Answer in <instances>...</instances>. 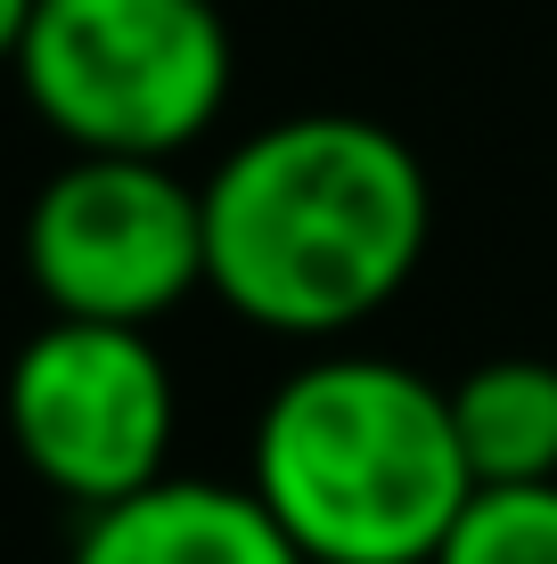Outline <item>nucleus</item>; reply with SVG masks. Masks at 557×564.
I'll use <instances>...</instances> for the list:
<instances>
[{
	"label": "nucleus",
	"mask_w": 557,
	"mask_h": 564,
	"mask_svg": "<svg viewBox=\"0 0 557 564\" xmlns=\"http://www.w3.org/2000/svg\"><path fill=\"white\" fill-rule=\"evenodd\" d=\"M9 66L74 155L172 164L222 123L238 50L214 0H33Z\"/></svg>",
	"instance_id": "7ed1b4c3"
},
{
	"label": "nucleus",
	"mask_w": 557,
	"mask_h": 564,
	"mask_svg": "<svg viewBox=\"0 0 557 564\" xmlns=\"http://www.w3.org/2000/svg\"><path fill=\"white\" fill-rule=\"evenodd\" d=\"M205 295L287 344H336L418 279L435 181L369 115H287L205 172Z\"/></svg>",
	"instance_id": "f257e3e1"
},
{
	"label": "nucleus",
	"mask_w": 557,
	"mask_h": 564,
	"mask_svg": "<svg viewBox=\"0 0 557 564\" xmlns=\"http://www.w3.org/2000/svg\"><path fill=\"white\" fill-rule=\"evenodd\" d=\"M451 393V434L475 482H557V360H475Z\"/></svg>",
	"instance_id": "0eeeda50"
},
{
	"label": "nucleus",
	"mask_w": 557,
	"mask_h": 564,
	"mask_svg": "<svg viewBox=\"0 0 557 564\" xmlns=\"http://www.w3.org/2000/svg\"><path fill=\"white\" fill-rule=\"evenodd\" d=\"M66 564H303V549L246 482L164 475L115 508H90Z\"/></svg>",
	"instance_id": "423d86ee"
},
{
	"label": "nucleus",
	"mask_w": 557,
	"mask_h": 564,
	"mask_svg": "<svg viewBox=\"0 0 557 564\" xmlns=\"http://www.w3.org/2000/svg\"><path fill=\"white\" fill-rule=\"evenodd\" d=\"M0 417L25 475L90 516L172 475L181 393L148 327L42 319L9 360Z\"/></svg>",
	"instance_id": "20e7f679"
},
{
	"label": "nucleus",
	"mask_w": 557,
	"mask_h": 564,
	"mask_svg": "<svg viewBox=\"0 0 557 564\" xmlns=\"http://www.w3.org/2000/svg\"><path fill=\"white\" fill-rule=\"evenodd\" d=\"M246 491L303 564H427L475 475L443 384L386 352H312L263 401Z\"/></svg>",
	"instance_id": "f03ea898"
},
{
	"label": "nucleus",
	"mask_w": 557,
	"mask_h": 564,
	"mask_svg": "<svg viewBox=\"0 0 557 564\" xmlns=\"http://www.w3.org/2000/svg\"><path fill=\"white\" fill-rule=\"evenodd\" d=\"M25 25H33V0H0V66L17 57V42H25Z\"/></svg>",
	"instance_id": "1a4fd4ad"
},
{
	"label": "nucleus",
	"mask_w": 557,
	"mask_h": 564,
	"mask_svg": "<svg viewBox=\"0 0 557 564\" xmlns=\"http://www.w3.org/2000/svg\"><path fill=\"white\" fill-rule=\"evenodd\" d=\"M427 564H557V482H475Z\"/></svg>",
	"instance_id": "6e6552de"
},
{
	"label": "nucleus",
	"mask_w": 557,
	"mask_h": 564,
	"mask_svg": "<svg viewBox=\"0 0 557 564\" xmlns=\"http://www.w3.org/2000/svg\"><path fill=\"white\" fill-rule=\"evenodd\" d=\"M25 279L50 319H172L205 286V188L164 155H66L25 205Z\"/></svg>",
	"instance_id": "39448f33"
}]
</instances>
